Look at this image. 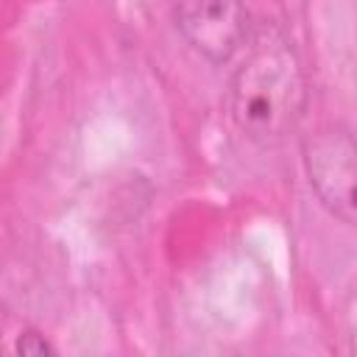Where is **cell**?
Here are the masks:
<instances>
[{"label":"cell","mask_w":357,"mask_h":357,"mask_svg":"<svg viewBox=\"0 0 357 357\" xmlns=\"http://www.w3.org/2000/svg\"><path fill=\"white\" fill-rule=\"evenodd\" d=\"M307 109V78L287 33L265 22L257 28L245 59L229 84L231 123L257 145L284 142Z\"/></svg>","instance_id":"6da1fadb"},{"label":"cell","mask_w":357,"mask_h":357,"mask_svg":"<svg viewBox=\"0 0 357 357\" xmlns=\"http://www.w3.org/2000/svg\"><path fill=\"white\" fill-rule=\"evenodd\" d=\"M301 162L321 206L357 229V137L340 123H321L301 137Z\"/></svg>","instance_id":"7a4b0ae2"},{"label":"cell","mask_w":357,"mask_h":357,"mask_svg":"<svg viewBox=\"0 0 357 357\" xmlns=\"http://www.w3.org/2000/svg\"><path fill=\"white\" fill-rule=\"evenodd\" d=\"M14 349H17V354H25V357H47V354H56L53 343H50L42 332H36V329L20 332Z\"/></svg>","instance_id":"277c9868"},{"label":"cell","mask_w":357,"mask_h":357,"mask_svg":"<svg viewBox=\"0 0 357 357\" xmlns=\"http://www.w3.org/2000/svg\"><path fill=\"white\" fill-rule=\"evenodd\" d=\"M181 39L209 64H226L248 39L243 0H181L173 11Z\"/></svg>","instance_id":"3957f363"}]
</instances>
